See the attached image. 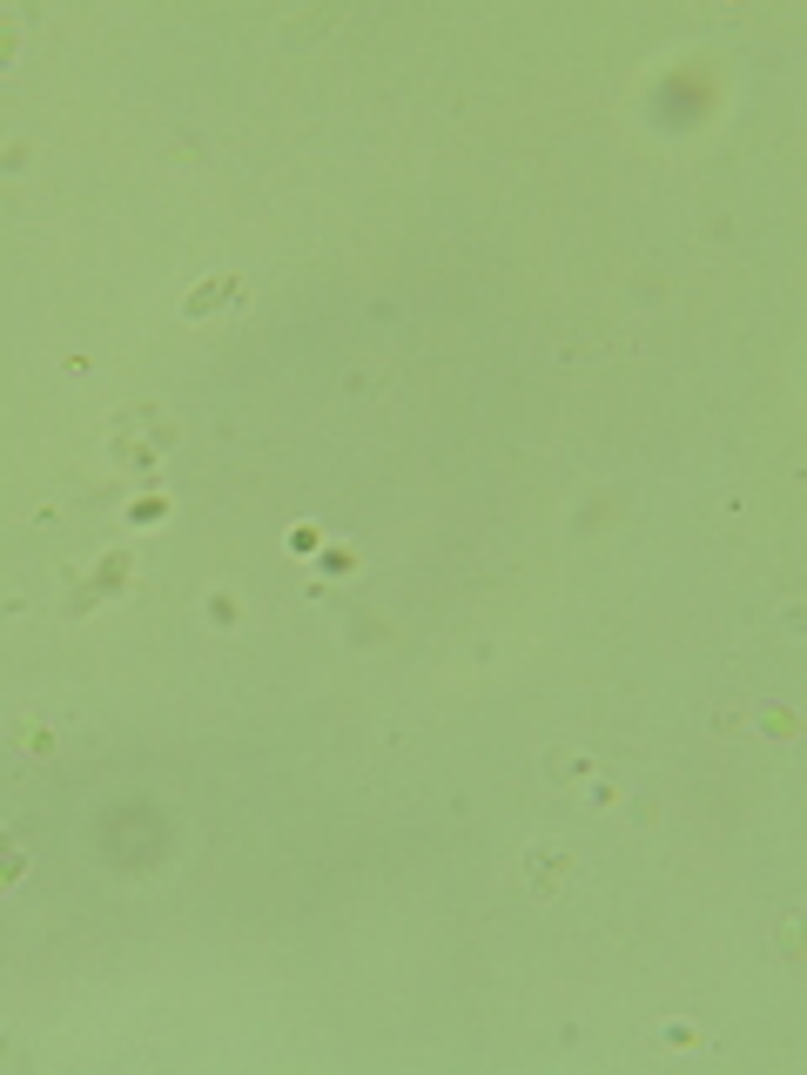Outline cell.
<instances>
[{"label":"cell","mask_w":807,"mask_h":1075,"mask_svg":"<svg viewBox=\"0 0 807 1075\" xmlns=\"http://www.w3.org/2000/svg\"><path fill=\"white\" fill-rule=\"evenodd\" d=\"M565 874H572V854H565V847H531V888L552 894Z\"/></svg>","instance_id":"6da1fadb"}]
</instances>
